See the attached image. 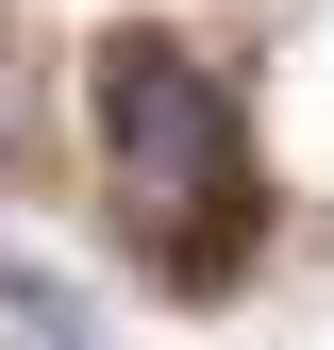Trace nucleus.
I'll list each match as a JSON object with an SVG mask.
<instances>
[{
  "label": "nucleus",
  "instance_id": "obj_1",
  "mask_svg": "<svg viewBox=\"0 0 334 350\" xmlns=\"http://www.w3.org/2000/svg\"><path fill=\"white\" fill-rule=\"evenodd\" d=\"M101 150H117V200L167 217L201 167H218V100H201V67L151 51V33H117V51H101Z\"/></svg>",
  "mask_w": 334,
  "mask_h": 350
}]
</instances>
